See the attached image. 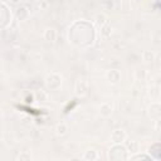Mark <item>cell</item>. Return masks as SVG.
I'll use <instances>...</instances> for the list:
<instances>
[{"instance_id":"cell-1","label":"cell","mask_w":161,"mask_h":161,"mask_svg":"<svg viewBox=\"0 0 161 161\" xmlns=\"http://www.w3.org/2000/svg\"><path fill=\"white\" fill-rule=\"evenodd\" d=\"M45 86L49 91H57L62 87V75L58 73H50L45 77Z\"/></svg>"},{"instance_id":"cell-2","label":"cell","mask_w":161,"mask_h":161,"mask_svg":"<svg viewBox=\"0 0 161 161\" xmlns=\"http://www.w3.org/2000/svg\"><path fill=\"white\" fill-rule=\"evenodd\" d=\"M127 138V133L122 128H116L111 132V141L113 145H122Z\"/></svg>"},{"instance_id":"cell-3","label":"cell","mask_w":161,"mask_h":161,"mask_svg":"<svg viewBox=\"0 0 161 161\" xmlns=\"http://www.w3.org/2000/svg\"><path fill=\"white\" fill-rule=\"evenodd\" d=\"M106 79L111 84H117L121 80V73L118 69H109L106 72Z\"/></svg>"},{"instance_id":"cell-4","label":"cell","mask_w":161,"mask_h":161,"mask_svg":"<svg viewBox=\"0 0 161 161\" xmlns=\"http://www.w3.org/2000/svg\"><path fill=\"white\" fill-rule=\"evenodd\" d=\"M74 91L78 96H84L88 92V82L86 79H78L74 86Z\"/></svg>"},{"instance_id":"cell-5","label":"cell","mask_w":161,"mask_h":161,"mask_svg":"<svg viewBox=\"0 0 161 161\" xmlns=\"http://www.w3.org/2000/svg\"><path fill=\"white\" fill-rule=\"evenodd\" d=\"M113 112V104L111 102H103L101 106H99V114L104 118L109 117Z\"/></svg>"},{"instance_id":"cell-6","label":"cell","mask_w":161,"mask_h":161,"mask_svg":"<svg viewBox=\"0 0 161 161\" xmlns=\"http://www.w3.org/2000/svg\"><path fill=\"white\" fill-rule=\"evenodd\" d=\"M160 111H161V107H160V103L156 101V102H152L150 106H148V116L151 118H156L158 119L160 117Z\"/></svg>"},{"instance_id":"cell-7","label":"cell","mask_w":161,"mask_h":161,"mask_svg":"<svg viewBox=\"0 0 161 161\" xmlns=\"http://www.w3.org/2000/svg\"><path fill=\"white\" fill-rule=\"evenodd\" d=\"M125 148H126L127 153L133 155V153H137L140 151V145H138L137 141H128V142H126Z\"/></svg>"},{"instance_id":"cell-8","label":"cell","mask_w":161,"mask_h":161,"mask_svg":"<svg viewBox=\"0 0 161 161\" xmlns=\"http://www.w3.org/2000/svg\"><path fill=\"white\" fill-rule=\"evenodd\" d=\"M43 36H44L45 40L53 43V42H55V39H57V30H55L54 28H47V29L44 30Z\"/></svg>"},{"instance_id":"cell-9","label":"cell","mask_w":161,"mask_h":161,"mask_svg":"<svg viewBox=\"0 0 161 161\" xmlns=\"http://www.w3.org/2000/svg\"><path fill=\"white\" fill-rule=\"evenodd\" d=\"M15 15H16V19H18V20H24V19L29 15V10H28V8H25L24 5H20V6L16 8Z\"/></svg>"},{"instance_id":"cell-10","label":"cell","mask_w":161,"mask_h":161,"mask_svg":"<svg viewBox=\"0 0 161 161\" xmlns=\"http://www.w3.org/2000/svg\"><path fill=\"white\" fill-rule=\"evenodd\" d=\"M83 158H84L86 161H94V160L98 158V152H97L94 148H89V150L84 151Z\"/></svg>"},{"instance_id":"cell-11","label":"cell","mask_w":161,"mask_h":161,"mask_svg":"<svg viewBox=\"0 0 161 161\" xmlns=\"http://www.w3.org/2000/svg\"><path fill=\"white\" fill-rule=\"evenodd\" d=\"M69 131V128H68V126L65 125V123H58L57 126H55V133L58 135V136H64V135H67V132Z\"/></svg>"},{"instance_id":"cell-12","label":"cell","mask_w":161,"mask_h":161,"mask_svg":"<svg viewBox=\"0 0 161 161\" xmlns=\"http://www.w3.org/2000/svg\"><path fill=\"white\" fill-rule=\"evenodd\" d=\"M155 53L152 52V50H145L143 53H142V59L145 60V62H147V63H150V62H153L155 60Z\"/></svg>"},{"instance_id":"cell-13","label":"cell","mask_w":161,"mask_h":161,"mask_svg":"<svg viewBox=\"0 0 161 161\" xmlns=\"http://www.w3.org/2000/svg\"><path fill=\"white\" fill-rule=\"evenodd\" d=\"M111 31H112V26L107 23V24H104L103 26H101V34L103 35V36H109L111 35Z\"/></svg>"},{"instance_id":"cell-14","label":"cell","mask_w":161,"mask_h":161,"mask_svg":"<svg viewBox=\"0 0 161 161\" xmlns=\"http://www.w3.org/2000/svg\"><path fill=\"white\" fill-rule=\"evenodd\" d=\"M18 161H31V155L28 151H23L18 156Z\"/></svg>"},{"instance_id":"cell-15","label":"cell","mask_w":161,"mask_h":161,"mask_svg":"<svg viewBox=\"0 0 161 161\" xmlns=\"http://www.w3.org/2000/svg\"><path fill=\"white\" fill-rule=\"evenodd\" d=\"M96 23H97L99 26H103L104 24L108 23V21H107V16H106L104 14H98V15L96 16Z\"/></svg>"},{"instance_id":"cell-16","label":"cell","mask_w":161,"mask_h":161,"mask_svg":"<svg viewBox=\"0 0 161 161\" xmlns=\"http://www.w3.org/2000/svg\"><path fill=\"white\" fill-rule=\"evenodd\" d=\"M146 75H147V72L145 69H138V70L135 72V78L137 80H145Z\"/></svg>"},{"instance_id":"cell-17","label":"cell","mask_w":161,"mask_h":161,"mask_svg":"<svg viewBox=\"0 0 161 161\" xmlns=\"http://www.w3.org/2000/svg\"><path fill=\"white\" fill-rule=\"evenodd\" d=\"M35 5H38L42 9V8H47L48 6V3L47 1H40V3H35Z\"/></svg>"},{"instance_id":"cell-18","label":"cell","mask_w":161,"mask_h":161,"mask_svg":"<svg viewBox=\"0 0 161 161\" xmlns=\"http://www.w3.org/2000/svg\"><path fill=\"white\" fill-rule=\"evenodd\" d=\"M68 161H82L80 158H78V157H73V158H69Z\"/></svg>"}]
</instances>
